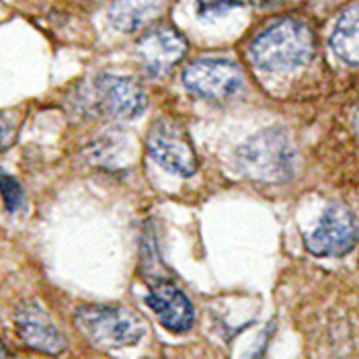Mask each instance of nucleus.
<instances>
[{
	"label": "nucleus",
	"mask_w": 359,
	"mask_h": 359,
	"mask_svg": "<svg viewBox=\"0 0 359 359\" xmlns=\"http://www.w3.org/2000/svg\"><path fill=\"white\" fill-rule=\"evenodd\" d=\"M314 55V33L302 21L283 19L265 29L250 46L255 66L267 72L302 68Z\"/></svg>",
	"instance_id": "1"
},
{
	"label": "nucleus",
	"mask_w": 359,
	"mask_h": 359,
	"mask_svg": "<svg viewBox=\"0 0 359 359\" xmlns=\"http://www.w3.org/2000/svg\"><path fill=\"white\" fill-rule=\"evenodd\" d=\"M236 163L252 181L277 185L292 179L296 168V150L281 128H267L250 136L238 148Z\"/></svg>",
	"instance_id": "2"
},
{
	"label": "nucleus",
	"mask_w": 359,
	"mask_h": 359,
	"mask_svg": "<svg viewBox=\"0 0 359 359\" xmlns=\"http://www.w3.org/2000/svg\"><path fill=\"white\" fill-rule=\"evenodd\" d=\"M74 325L99 349L132 347L146 331L138 314L121 306H81L74 314Z\"/></svg>",
	"instance_id": "3"
},
{
	"label": "nucleus",
	"mask_w": 359,
	"mask_h": 359,
	"mask_svg": "<svg viewBox=\"0 0 359 359\" xmlns=\"http://www.w3.org/2000/svg\"><path fill=\"white\" fill-rule=\"evenodd\" d=\"M243 70L222 57H201L191 62L183 72V84L195 97L205 101H226L243 86Z\"/></svg>",
	"instance_id": "4"
},
{
	"label": "nucleus",
	"mask_w": 359,
	"mask_h": 359,
	"mask_svg": "<svg viewBox=\"0 0 359 359\" xmlns=\"http://www.w3.org/2000/svg\"><path fill=\"white\" fill-rule=\"evenodd\" d=\"M150 156L168 172L179 177H194L197 170L194 146L187 138L185 130L170 119H158L146 138Z\"/></svg>",
	"instance_id": "5"
},
{
	"label": "nucleus",
	"mask_w": 359,
	"mask_h": 359,
	"mask_svg": "<svg viewBox=\"0 0 359 359\" xmlns=\"http://www.w3.org/2000/svg\"><path fill=\"white\" fill-rule=\"evenodd\" d=\"M358 243V224L351 210L332 203L325 210L318 226L306 238V247L316 257H343Z\"/></svg>",
	"instance_id": "6"
},
{
	"label": "nucleus",
	"mask_w": 359,
	"mask_h": 359,
	"mask_svg": "<svg viewBox=\"0 0 359 359\" xmlns=\"http://www.w3.org/2000/svg\"><path fill=\"white\" fill-rule=\"evenodd\" d=\"M97 97L103 111L115 119H134L140 117L146 105L148 97L144 86L128 76H113L103 74L97 79Z\"/></svg>",
	"instance_id": "7"
},
{
	"label": "nucleus",
	"mask_w": 359,
	"mask_h": 359,
	"mask_svg": "<svg viewBox=\"0 0 359 359\" xmlns=\"http://www.w3.org/2000/svg\"><path fill=\"white\" fill-rule=\"evenodd\" d=\"M187 54V41L177 29L163 27L148 31L138 43V55L152 76L170 72Z\"/></svg>",
	"instance_id": "8"
},
{
	"label": "nucleus",
	"mask_w": 359,
	"mask_h": 359,
	"mask_svg": "<svg viewBox=\"0 0 359 359\" xmlns=\"http://www.w3.org/2000/svg\"><path fill=\"white\" fill-rule=\"evenodd\" d=\"M17 332L23 343L46 355H60L66 351V339L39 304H23L15 314Z\"/></svg>",
	"instance_id": "9"
},
{
	"label": "nucleus",
	"mask_w": 359,
	"mask_h": 359,
	"mask_svg": "<svg viewBox=\"0 0 359 359\" xmlns=\"http://www.w3.org/2000/svg\"><path fill=\"white\" fill-rule=\"evenodd\" d=\"M146 304L154 310L163 327L170 332H187L194 327L195 310L191 300L172 283L156 281L146 296Z\"/></svg>",
	"instance_id": "10"
},
{
	"label": "nucleus",
	"mask_w": 359,
	"mask_h": 359,
	"mask_svg": "<svg viewBox=\"0 0 359 359\" xmlns=\"http://www.w3.org/2000/svg\"><path fill=\"white\" fill-rule=\"evenodd\" d=\"M166 0H115L109 11L111 23L123 33H136L161 17Z\"/></svg>",
	"instance_id": "11"
},
{
	"label": "nucleus",
	"mask_w": 359,
	"mask_h": 359,
	"mask_svg": "<svg viewBox=\"0 0 359 359\" xmlns=\"http://www.w3.org/2000/svg\"><path fill=\"white\" fill-rule=\"evenodd\" d=\"M331 48L339 60L359 66V4L347 8L332 29Z\"/></svg>",
	"instance_id": "12"
},
{
	"label": "nucleus",
	"mask_w": 359,
	"mask_h": 359,
	"mask_svg": "<svg viewBox=\"0 0 359 359\" xmlns=\"http://www.w3.org/2000/svg\"><path fill=\"white\" fill-rule=\"evenodd\" d=\"M0 194H2V199H4V205L8 212H15L21 208L23 203V189L21 185L6 172L0 170Z\"/></svg>",
	"instance_id": "13"
},
{
	"label": "nucleus",
	"mask_w": 359,
	"mask_h": 359,
	"mask_svg": "<svg viewBox=\"0 0 359 359\" xmlns=\"http://www.w3.org/2000/svg\"><path fill=\"white\" fill-rule=\"evenodd\" d=\"M195 2H197L199 17H205V19L220 17V15H226V13L243 6V0H195Z\"/></svg>",
	"instance_id": "14"
},
{
	"label": "nucleus",
	"mask_w": 359,
	"mask_h": 359,
	"mask_svg": "<svg viewBox=\"0 0 359 359\" xmlns=\"http://www.w3.org/2000/svg\"><path fill=\"white\" fill-rule=\"evenodd\" d=\"M13 138H15V128H13V123H11L4 115H0V152L6 150V148L11 146Z\"/></svg>",
	"instance_id": "15"
},
{
	"label": "nucleus",
	"mask_w": 359,
	"mask_h": 359,
	"mask_svg": "<svg viewBox=\"0 0 359 359\" xmlns=\"http://www.w3.org/2000/svg\"><path fill=\"white\" fill-rule=\"evenodd\" d=\"M252 6H257V8H265V11H269V8H279V6H287V4H292V2H296V0H249Z\"/></svg>",
	"instance_id": "16"
},
{
	"label": "nucleus",
	"mask_w": 359,
	"mask_h": 359,
	"mask_svg": "<svg viewBox=\"0 0 359 359\" xmlns=\"http://www.w3.org/2000/svg\"><path fill=\"white\" fill-rule=\"evenodd\" d=\"M353 128H355V134H358L359 138V105L358 109H355V117H353Z\"/></svg>",
	"instance_id": "17"
},
{
	"label": "nucleus",
	"mask_w": 359,
	"mask_h": 359,
	"mask_svg": "<svg viewBox=\"0 0 359 359\" xmlns=\"http://www.w3.org/2000/svg\"><path fill=\"white\" fill-rule=\"evenodd\" d=\"M8 358V353H6V349H4V345L0 343V359H6Z\"/></svg>",
	"instance_id": "18"
}]
</instances>
